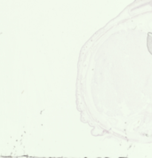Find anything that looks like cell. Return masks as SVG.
<instances>
[{
  "instance_id": "cell-1",
  "label": "cell",
  "mask_w": 152,
  "mask_h": 158,
  "mask_svg": "<svg viewBox=\"0 0 152 158\" xmlns=\"http://www.w3.org/2000/svg\"><path fill=\"white\" fill-rule=\"evenodd\" d=\"M148 48H149V51L152 54V34H149L148 36Z\"/></svg>"
}]
</instances>
